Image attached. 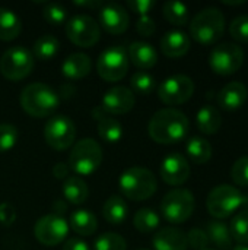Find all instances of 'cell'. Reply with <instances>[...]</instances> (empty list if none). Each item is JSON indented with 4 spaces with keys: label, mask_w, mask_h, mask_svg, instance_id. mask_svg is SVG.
<instances>
[{
    "label": "cell",
    "mask_w": 248,
    "mask_h": 250,
    "mask_svg": "<svg viewBox=\"0 0 248 250\" xmlns=\"http://www.w3.org/2000/svg\"><path fill=\"white\" fill-rule=\"evenodd\" d=\"M190 130L189 117L174 107L158 110L149 120L148 133L151 139L161 145L181 142Z\"/></svg>",
    "instance_id": "obj_1"
},
{
    "label": "cell",
    "mask_w": 248,
    "mask_h": 250,
    "mask_svg": "<svg viewBox=\"0 0 248 250\" xmlns=\"http://www.w3.org/2000/svg\"><path fill=\"white\" fill-rule=\"evenodd\" d=\"M19 103L26 114L35 119H42L51 116L57 110L60 97L47 83L34 82L22 89Z\"/></svg>",
    "instance_id": "obj_2"
},
{
    "label": "cell",
    "mask_w": 248,
    "mask_h": 250,
    "mask_svg": "<svg viewBox=\"0 0 248 250\" xmlns=\"http://www.w3.org/2000/svg\"><path fill=\"white\" fill-rule=\"evenodd\" d=\"M118 188L127 199L142 202L153 196L158 189V182L151 170L143 167H130L121 173Z\"/></svg>",
    "instance_id": "obj_3"
},
{
    "label": "cell",
    "mask_w": 248,
    "mask_h": 250,
    "mask_svg": "<svg viewBox=\"0 0 248 250\" xmlns=\"http://www.w3.org/2000/svg\"><path fill=\"white\" fill-rule=\"evenodd\" d=\"M225 16L218 7H206L194 15L190 22V35L200 44H215L225 32Z\"/></svg>",
    "instance_id": "obj_4"
},
{
    "label": "cell",
    "mask_w": 248,
    "mask_h": 250,
    "mask_svg": "<svg viewBox=\"0 0 248 250\" xmlns=\"http://www.w3.org/2000/svg\"><path fill=\"white\" fill-rule=\"evenodd\" d=\"M102 158L104 154L101 145L91 138H85L73 144L72 151L69 154L67 166L70 171H73L79 177L91 176L99 168Z\"/></svg>",
    "instance_id": "obj_5"
},
{
    "label": "cell",
    "mask_w": 248,
    "mask_h": 250,
    "mask_svg": "<svg viewBox=\"0 0 248 250\" xmlns=\"http://www.w3.org/2000/svg\"><path fill=\"white\" fill-rule=\"evenodd\" d=\"M246 204L244 193L232 185L215 186L206 199V207L209 214L215 220H225L231 217Z\"/></svg>",
    "instance_id": "obj_6"
},
{
    "label": "cell",
    "mask_w": 248,
    "mask_h": 250,
    "mask_svg": "<svg viewBox=\"0 0 248 250\" xmlns=\"http://www.w3.org/2000/svg\"><path fill=\"white\" fill-rule=\"evenodd\" d=\"M194 208H196V201L193 193L181 188L170 190L161 202L162 217L171 224L186 223L193 215Z\"/></svg>",
    "instance_id": "obj_7"
},
{
    "label": "cell",
    "mask_w": 248,
    "mask_h": 250,
    "mask_svg": "<svg viewBox=\"0 0 248 250\" xmlns=\"http://www.w3.org/2000/svg\"><path fill=\"white\" fill-rule=\"evenodd\" d=\"M34 64L35 59L32 53L22 45H15L3 53L0 59V72L6 79L18 82L32 72Z\"/></svg>",
    "instance_id": "obj_8"
},
{
    "label": "cell",
    "mask_w": 248,
    "mask_h": 250,
    "mask_svg": "<svg viewBox=\"0 0 248 250\" xmlns=\"http://www.w3.org/2000/svg\"><path fill=\"white\" fill-rule=\"evenodd\" d=\"M244 63V50L235 42L218 44L209 54L210 69L221 75L228 76L237 73Z\"/></svg>",
    "instance_id": "obj_9"
},
{
    "label": "cell",
    "mask_w": 248,
    "mask_h": 250,
    "mask_svg": "<svg viewBox=\"0 0 248 250\" xmlns=\"http://www.w3.org/2000/svg\"><path fill=\"white\" fill-rule=\"evenodd\" d=\"M129 70L127 51L121 45L105 48L96 60V72L107 82L121 81Z\"/></svg>",
    "instance_id": "obj_10"
},
{
    "label": "cell",
    "mask_w": 248,
    "mask_h": 250,
    "mask_svg": "<svg viewBox=\"0 0 248 250\" xmlns=\"http://www.w3.org/2000/svg\"><path fill=\"white\" fill-rule=\"evenodd\" d=\"M44 138L50 148L64 151L73 146L76 139V126L72 119L64 114H56L48 119L44 126Z\"/></svg>",
    "instance_id": "obj_11"
},
{
    "label": "cell",
    "mask_w": 248,
    "mask_h": 250,
    "mask_svg": "<svg viewBox=\"0 0 248 250\" xmlns=\"http://www.w3.org/2000/svg\"><path fill=\"white\" fill-rule=\"evenodd\" d=\"M66 35L77 47L91 48L101 38L99 23L88 15H75L66 22Z\"/></svg>",
    "instance_id": "obj_12"
},
{
    "label": "cell",
    "mask_w": 248,
    "mask_h": 250,
    "mask_svg": "<svg viewBox=\"0 0 248 250\" xmlns=\"http://www.w3.org/2000/svg\"><path fill=\"white\" fill-rule=\"evenodd\" d=\"M194 88V82L190 76L172 75L161 82L158 88V97L167 105H180L193 97Z\"/></svg>",
    "instance_id": "obj_13"
},
{
    "label": "cell",
    "mask_w": 248,
    "mask_h": 250,
    "mask_svg": "<svg viewBox=\"0 0 248 250\" xmlns=\"http://www.w3.org/2000/svg\"><path fill=\"white\" fill-rule=\"evenodd\" d=\"M69 223L56 214H48L41 217L34 226V236L35 239L48 248H54L63 243L69 234Z\"/></svg>",
    "instance_id": "obj_14"
},
{
    "label": "cell",
    "mask_w": 248,
    "mask_h": 250,
    "mask_svg": "<svg viewBox=\"0 0 248 250\" xmlns=\"http://www.w3.org/2000/svg\"><path fill=\"white\" fill-rule=\"evenodd\" d=\"M159 173H161V179L167 185L181 186L189 180L191 168L184 155L178 152H172L162 160Z\"/></svg>",
    "instance_id": "obj_15"
},
{
    "label": "cell",
    "mask_w": 248,
    "mask_h": 250,
    "mask_svg": "<svg viewBox=\"0 0 248 250\" xmlns=\"http://www.w3.org/2000/svg\"><path fill=\"white\" fill-rule=\"evenodd\" d=\"M134 104H136V97L130 88L114 86L104 94L101 101V108L110 116H120L132 111Z\"/></svg>",
    "instance_id": "obj_16"
},
{
    "label": "cell",
    "mask_w": 248,
    "mask_h": 250,
    "mask_svg": "<svg viewBox=\"0 0 248 250\" xmlns=\"http://www.w3.org/2000/svg\"><path fill=\"white\" fill-rule=\"evenodd\" d=\"M99 23L111 35H120L127 31L130 18L129 12L117 3H107L99 10Z\"/></svg>",
    "instance_id": "obj_17"
},
{
    "label": "cell",
    "mask_w": 248,
    "mask_h": 250,
    "mask_svg": "<svg viewBox=\"0 0 248 250\" xmlns=\"http://www.w3.org/2000/svg\"><path fill=\"white\" fill-rule=\"evenodd\" d=\"M247 86L240 81H232L227 83L225 86H222V89L216 95L218 105L227 111H234V110L241 108L244 103L247 101Z\"/></svg>",
    "instance_id": "obj_18"
},
{
    "label": "cell",
    "mask_w": 248,
    "mask_h": 250,
    "mask_svg": "<svg viewBox=\"0 0 248 250\" xmlns=\"http://www.w3.org/2000/svg\"><path fill=\"white\" fill-rule=\"evenodd\" d=\"M92 117H94V120L98 122V135L102 141H105L108 144L120 142V139L123 136V126L117 119H114L113 116L105 113L101 108V105H98L92 110Z\"/></svg>",
    "instance_id": "obj_19"
},
{
    "label": "cell",
    "mask_w": 248,
    "mask_h": 250,
    "mask_svg": "<svg viewBox=\"0 0 248 250\" xmlns=\"http://www.w3.org/2000/svg\"><path fill=\"white\" fill-rule=\"evenodd\" d=\"M155 250H187V234L175 227H165L155 233L152 239Z\"/></svg>",
    "instance_id": "obj_20"
},
{
    "label": "cell",
    "mask_w": 248,
    "mask_h": 250,
    "mask_svg": "<svg viewBox=\"0 0 248 250\" xmlns=\"http://www.w3.org/2000/svg\"><path fill=\"white\" fill-rule=\"evenodd\" d=\"M191 47V40L184 31H168L161 38V51L170 59H178L189 53Z\"/></svg>",
    "instance_id": "obj_21"
},
{
    "label": "cell",
    "mask_w": 248,
    "mask_h": 250,
    "mask_svg": "<svg viewBox=\"0 0 248 250\" xmlns=\"http://www.w3.org/2000/svg\"><path fill=\"white\" fill-rule=\"evenodd\" d=\"M127 57L129 62H132L140 70H148L153 67L158 62V53L153 45L143 41L132 42L127 50Z\"/></svg>",
    "instance_id": "obj_22"
},
{
    "label": "cell",
    "mask_w": 248,
    "mask_h": 250,
    "mask_svg": "<svg viewBox=\"0 0 248 250\" xmlns=\"http://www.w3.org/2000/svg\"><path fill=\"white\" fill-rule=\"evenodd\" d=\"M92 70V60L88 54L83 53H73L67 56L61 64V73L70 79L77 81L88 76Z\"/></svg>",
    "instance_id": "obj_23"
},
{
    "label": "cell",
    "mask_w": 248,
    "mask_h": 250,
    "mask_svg": "<svg viewBox=\"0 0 248 250\" xmlns=\"http://www.w3.org/2000/svg\"><path fill=\"white\" fill-rule=\"evenodd\" d=\"M205 233L209 239V243H213L216 246V250H231L234 248L229 226H227L221 220L208 221Z\"/></svg>",
    "instance_id": "obj_24"
},
{
    "label": "cell",
    "mask_w": 248,
    "mask_h": 250,
    "mask_svg": "<svg viewBox=\"0 0 248 250\" xmlns=\"http://www.w3.org/2000/svg\"><path fill=\"white\" fill-rule=\"evenodd\" d=\"M196 125H197V129L202 133H205V135H215V133H218L221 126H222L221 111L215 105H212V104L203 105L197 111Z\"/></svg>",
    "instance_id": "obj_25"
},
{
    "label": "cell",
    "mask_w": 248,
    "mask_h": 250,
    "mask_svg": "<svg viewBox=\"0 0 248 250\" xmlns=\"http://www.w3.org/2000/svg\"><path fill=\"white\" fill-rule=\"evenodd\" d=\"M63 196L72 205H82L89 196V189L86 182L79 176H69L63 182Z\"/></svg>",
    "instance_id": "obj_26"
},
{
    "label": "cell",
    "mask_w": 248,
    "mask_h": 250,
    "mask_svg": "<svg viewBox=\"0 0 248 250\" xmlns=\"http://www.w3.org/2000/svg\"><path fill=\"white\" fill-rule=\"evenodd\" d=\"M102 215H104V220L108 224L120 226L127 220L129 207H127L126 201L121 196L113 195L105 201V204L102 207Z\"/></svg>",
    "instance_id": "obj_27"
},
{
    "label": "cell",
    "mask_w": 248,
    "mask_h": 250,
    "mask_svg": "<svg viewBox=\"0 0 248 250\" xmlns=\"http://www.w3.org/2000/svg\"><path fill=\"white\" fill-rule=\"evenodd\" d=\"M69 227L79 236H92L98 230V220L88 209H76L70 215Z\"/></svg>",
    "instance_id": "obj_28"
},
{
    "label": "cell",
    "mask_w": 248,
    "mask_h": 250,
    "mask_svg": "<svg viewBox=\"0 0 248 250\" xmlns=\"http://www.w3.org/2000/svg\"><path fill=\"white\" fill-rule=\"evenodd\" d=\"M22 31L20 18L10 9L0 7V40L12 41L19 37Z\"/></svg>",
    "instance_id": "obj_29"
},
{
    "label": "cell",
    "mask_w": 248,
    "mask_h": 250,
    "mask_svg": "<svg viewBox=\"0 0 248 250\" xmlns=\"http://www.w3.org/2000/svg\"><path fill=\"white\" fill-rule=\"evenodd\" d=\"M186 152L194 164H206L212 158V145L200 136H193L186 144Z\"/></svg>",
    "instance_id": "obj_30"
},
{
    "label": "cell",
    "mask_w": 248,
    "mask_h": 250,
    "mask_svg": "<svg viewBox=\"0 0 248 250\" xmlns=\"http://www.w3.org/2000/svg\"><path fill=\"white\" fill-rule=\"evenodd\" d=\"M60 50V42L54 35L44 34L34 42V59L38 60H51Z\"/></svg>",
    "instance_id": "obj_31"
},
{
    "label": "cell",
    "mask_w": 248,
    "mask_h": 250,
    "mask_svg": "<svg viewBox=\"0 0 248 250\" xmlns=\"http://www.w3.org/2000/svg\"><path fill=\"white\" fill-rule=\"evenodd\" d=\"M162 12H164L165 19L170 23L175 25V26H184L189 22V18H190L189 7L184 3L175 1V0L167 1L164 4V7H162Z\"/></svg>",
    "instance_id": "obj_32"
},
{
    "label": "cell",
    "mask_w": 248,
    "mask_h": 250,
    "mask_svg": "<svg viewBox=\"0 0 248 250\" xmlns=\"http://www.w3.org/2000/svg\"><path fill=\"white\" fill-rule=\"evenodd\" d=\"M133 226L143 234H151L159 227V215L151 208L139 209L133 217Z\"/></svg>",
    "instance_id": "obj_33"
},
{
    "label": "cell",
    "mask_w": 248,
    "mask_h": 250,
    "mask_svg": "<svg viewBox=\"0 0 248 250\" xmlns=\"http://www.w3.org/2000/svg\"><path fill=\"white\" fill-rule=\"evenodd\" d=\"M232 240L238 245H248V209L240 211L229 224Z\"/></svg>",
    "instance_id": "obj_34"
},
{
    "label": "cell",
    "mask_w": 248,
    "mask_h": 250,
    "mask_svg": "<svg viewBox=\"0 0 248 250\" xmlns=\"http://www.w3.org/2000/svg\"><path fill=\"white\" fill-rule=\"evenodd\" d=\"M130 85H132V91L140 95H149L156 85V81L153 78V75H151L146 70H137L132 75L130 79Z\"/></svg>",
    "instance_id": "obj_35"
},
{
    "label": "cell",
    "mask_w": 248,
    "mask_h": 250,
    "mask_svg": "<svg viewBox=\"0 0 248 250\" xmlns=\"http://www.w3.org/2000/svg\"><path fill=\"white\" fill-rule=\"evenodd\" d=\"M127 242L117 233H104L96 237L94 250H126Z\"/></svg>",
    "instance_id": "obj_36"
},
{
    "label": "cell",
    "mask_w": 248,
    "mask_h": 250,
    "mask_svg": "<svg viewBox=\"0 0 248 250\" xmlns=\"http://www.w3.org/2000/svg\"><path fill=\"white\" fill-rule=\"evenodd\" d=\"M42 16L50 25H61L67 22V10L58 3H47L42 9Z\"/></svg>",
    "instance_id": "obj_37"
},
{
    "label": "cell",
    "mask_w": 248,
    "mask_h": 250,
    "mask_svg": "<svg viewBox=\"0 0 248 250\" xmlns=\"http://www.w3.org/2000/svg\"><path fill=\"white\" fill-rule=\"evenodd\" d=\"M18 142V129L9 123H0V154L10 151Z\"/></svg>",
    "instance_id": "obj_38"
},
{
    "label": "cell",
    "mask_w": 248,
    "mask_h": 250,
    "mask_svg": "<svg viewBox=\"0 0 248 250\" xmlns=\"http://www.w3.org/2000/svg\"><path fill=\"white\" fill-rule=\"evenodd\" d=\"M231 177L237 186L248 188V157H241L232 164Z\"/></svg>",
    "instance_id": "obj_39"
},
{
    "label": "cell",
    "mask_w": 248,
    "mask_h": 250,
    "mask_svg": "<svg viewBox=\"0 0 248 250\" xmlns=\"http://www.w3.org/2000/svg\"><path fill=\"white\" fill-rule=\"evenodd\" d=\"M229 34L235 41L248 42V15H240L229 23Z\"/></svg>",
    "instance_id": "obj_40"
},
{
    "label": "cell",
    "mask_w": 248,
    "mask_h": 250,
    "mask_svg": "<svg viewBox=\"0 0 248 250\" xmlns=\"http://www.w3.org/2000/svg\"><path fill=\"white\" fill-rule=\"evenodd\" d=\"M187 243L189 248L194 250H205L209 246V239L202 229H191L187 234Z\"/></svg>",
    "instance_id": "obj_41"
},
{
    "label": "cell",
    "mask_w": 248,
    "mask_h": 250,
    "mask_svg": "<svg viewBox=\"0 0 248 250\" xmlns=\"http://www.w3.org/2000/svg\"><path fill=\"white\" fill-rule=\"evenodd\" d=\"M136 29H137V32L142 37H151L156 31V23H155V21L149 15H145V16H140L137 19Z\"/></svg>",
    "instance_id": "obj_42"
},
{
    "label": "cell",
    "mask_w": 248,
    "mask_h": 250,
    "mask_svg": "<svg viewBox=\"0 0 248 250\" xmlns=\"http://www.w3.org/2000/svg\"><path fill=\"white\" fill-rule=\"evenodd\" d=\"M153 6H155V1H152V0H129L127 1V7L140 16L149 15L151 9Z\"/></svg>",
    "instance_id": "obj_43"
},
{
    "label": "cell",
    "mask_w": 248,
    "mask_h": 250,
    "mask_svg": "<svg viewBox=\"0 0 248 250\" xmlns=\"http://www.w3.org/2000/svg\"><path fill=\"white\" fill-rule=\"evenodd\" d=\"M16 220V211L10 204H1L0 205V223L3 226H10Z\"/></svg>",
    "instance_id": "obj_44"
},
{
    "label": "cell",
    "mask_w": 248,
    "mask_h": 250,
    "mask_svg": "<svg viewBox=\"0 0 248 250\" xmlns=\"http://www.w3.org/2000/svg\"><path fill=\"white\" fill-rule=\"evenodd\" d=\"M63 250H91L89 245L86 242H83L82 239L73 237L69 239L64 245H63Z\"/></svg>",
    "instance_id": "obj_45"
},
{
    "label": "cell",
    "mask_w": 248,
    "mask_h": 250,
    "mask_svg": "<svg viewBox=\"0 0 248 250\" xmlns=\"http://www.w3.org/2000/svg\"><path fill=\"white\" fill-rule=\"evenodd\" d=\"M69 173H70V168L66 163H57L53 167V174L56 179H64L66 180L69 177Z\"/></svg>",
    "instance_id": "obj_46"
},
{
    "label": "cell",
    "mask_w": 248,
    "mask_h": 250,
    "mask_svg": "<svg viewBox=\"0 0 248 250\" xmlns=\"http://www.w3.org/2000/svg\"><path fill=\"white\" fill-rule=\"evenodd\" d=\"M67 209V207L63 204V201H60V199H57L54 204H53V214H56V215H60V214H64V211Z\"/></svg>",
    "instance_id": "obj_47"
},
{
    "label": "cell",
    "mask_w": 248,
    "mask_h": 250,
    "mask_svg": "<svg viewBox=\"0 0 248 250\" xmlns=\"http://www.w3.org/2000/svg\"><path fill=\"white\" fill-rule=\"evenodd\" d=\"M75 4H77V6H83V7H98V6H104V3H101V1H95V0H92V1H88V0H83V1H76Z\"/></svg>",
    "instance_id": "obj_48"
},
{
    "label": "cell",
    "mask_w": 248,
    "mask_h": 250,
    "mask_svg": "<svg viewBox=\"0 0 248 250\" xmlns=\"http://www.w3.org/2000/svg\"><path fill=\"white\" fill-rule=\"evenodd\" d=\"M225 4H231V6H238V4H244V0H224Z\"/></svg>",
    "instance_id": "obj_49"
},
{
    "label": "cell",
    "mask_w": 248,
    "mask_h": 250,
    "mask_svg": "<svg viewBox=\"0 0 248 250\" xmlns=\"http://www.w3.org/2000/svg\"><path fill=\"white\" fill-rule=\"evenodd\" d=\"M231 250H248L247 245H237V246H234Z\"/></svg>",
    "instance_id": "obj_50"
},
{
    "label": "cell",
    "mask_w": 248,
    "mask_h": 250,
    "mask_svg": "<svg viewBox=\"0 0 248 250\" xmlns=\"http://www.w3.org/2000/svg\"><path fill=\"white\" fill-rule=\"evenodd\" d=\"M136 250H151V249H145V248H142V249H136Z\"/></svg>",
    "instance_id": "obj_51"
},
{
    "label": "cell",
    "mask_w": 248,
    "mask_h": 250,
    "mask_svg": "<svg viewBox=\"0 0 248 250\" xmlns=\"http://www.w3.org/2000/svg\"><path fill=\"white\" fill-rule=\"evenodd\" d=\"M205 250H216V249H212V248H208V249H205Z\"/></svg>",
    "instance_id": "obj_52"
}]
</instances>
